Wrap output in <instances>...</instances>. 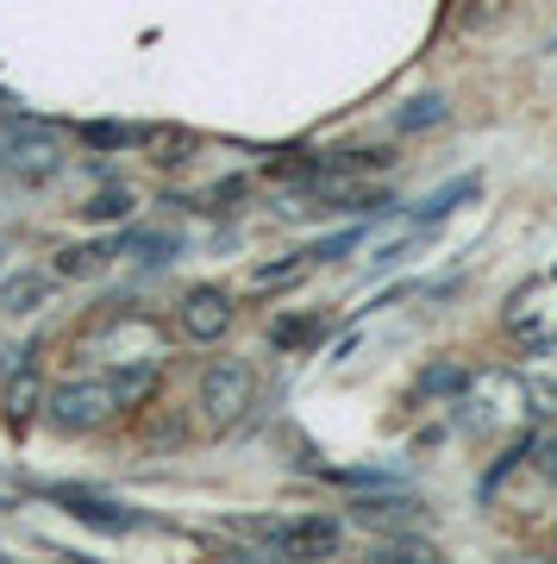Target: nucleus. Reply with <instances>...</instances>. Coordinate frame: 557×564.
Returning a JSON list of instances; mask_svg holds the SVG:
<instances>
[{"label": "nucleus", "instance_id": "nucleus-1", "mask_svg": "<svg viewBox=\"0 0 557 564\" xmlns=\"http://www.w3.org/2000/svg\"><path fill=\"white\" fill-rule=\"evenodd\" d=\"M151 389H157V364L125 358L120 370H107V377H81V383L51 389V395H44V414H51L57 433H95V426H107L120 408L144 402Z\"/></svg>", "mask_w": 557, "mask_h": 564}, {"label": "nucleus", "instance_id": "nucleus-2", "mask_svg": "<svg viewBox=\"0 0 557 564\" xmlns=\"http://www.w3.org/2000/svg\"><path fill=\"white\" fill-rule=\"evenodd\" d=\"M526 414H533V402H526L520 370H477V377H463V383H458V421L470 426L477 440H501V433H514Z\"/></svg>", "mask_w": 557, "mask_h": 564}, {"label": "nucleus", "instance_id": "nucleus-3", "mask_svg": "<svg viewBox=\"0 0 557 564\" xmlns=\"http://www.w3.org/2000/svg\"><path fill=\"white\" fill-rule=\"evenodd\" d=\"M63 170L57 132L39 120H0V176L20 182V188H39Z\"/></svg>", "mask_w": 557, "mask_h": 564}, {"label": "nucleus", "instance_id": "nucleus-4", "mask_svg": "<svg viewBox=\"0 0 557 564\" xmlns=\"http://www.w3.org/2000/svg\"><path fill=\"white\" fill-rule=\"evenodd\" d=\"M239 533L263 552H282V558H332L345 540L339 521L326 514H301V521H239Z\"/></svg>", "mask_w": 557, "mask_h": 564}, {"label": "nucleus", "instance_id": "nucleus-5", "mask_svg": "<svg viewBox=\"0 0 557 564\" xmlns=\"http://www.w3.org/2000/svg\"><path fill=\"white\" fill-rule=\"evenodd\" d=\"M501 326H507L520 345L557 339V270H545V276H533V282H520L514 302H507V314H501Z\"/></svg>", "mask_w": 557, "mask_h": 564}, {"label": "nucleus", "instance_id": "nucleus-6", "mask_svg": "<svg viewBox=\"0 0 557 564\" xmlns=\"http://www.w3.org/2000/svg\"><path fill=\"white\" fill-rule=\"evenodd\" d=\"M258 402V383H251V370L244 364H214L207 377H200V414L207 426H239Z\"/></svg>", "mask_w": 557, "mask_h": 564}, {"label": "nucleus", "instance_id": "nucleus-7", "mask_svg": "<svg viewBox=\"0 0 557 564\" xmlns=\"http://www.w3.org/2000/svg\"><path fill=\"white\" fill-rule=\"evenodd\" d=\"M226 326H232V295L226 289H188L182 295V339L214 345L226 339Z\"/></svg>", "mask_w": 557, "mask_h": 564}, {"label": "nucleus", "instance_id": "nucleus-8", "mask_svg": "<svg viewBox=\"0 0 557 564\" xmlns=\"http://www.w3.org/2000/svg\"><path fill=\"white\" fill-rule=\"evenodd\" d=\"M51 502L69 508V514H76L81 527H100V533H132V527H139V514H132V508L107 502V496H95V489H69V484H57V489H51Z\"/></svg>", "mask_w": 557, "mask_h": 564}, {"label": "nucleus", "instance_id": "nucleus-9", "mask_svg": "<svg viewBox=\"0 0 557 564\" xmlns=\"http://www.w3.org/2000/svg\"><path fill=\"white\" fill-rule=\"evenodd\" d=\"M520 383H526V402H533V414H557V339L526 345Z\"/></svg>", "mask_w": 557, "mask_h": 564}, {"label": "nucleus", "instance_id": "nucleus-10", "mask_svg": "<svg viewBox=\"0 0 557 564\" xmlns=\"http://www.w3.org/2000/svg\"><path fill=\"white\" fill-rule=\"evenodd\" d=\"M51 295H57V282L39 276V270L0 276V314H39V307H51Z\"/></svg>", "mask_w": 557, "mask_h": 564}, {"label": "nucleus", "instance_id": "nucleus-11", "mask_svg": "<svg viewBox=\"0 0 557 564\" xmlns=\"http://www.w3.org/2000/svg\"><path fill=\"white\" fill-rule=\"evenodd\" d=\"M81 139L95 144V151H139V144H157L163 132H157V126H120V120H95V126H81Z\"/></svg>", "mask_w": 557, "mask_h": 564}, {"label": "nucleus", "instance_id": "nucleus-12", "mask_svg": "<svg viewBox=\"0 0 557 564\" xmlns=\"http://www.w3.org/2000/svg\"><path fill=\"white\" fill-rule=\"evenodd\" d=\"M120 251H132V258L151 263V270H163V263H176L182 239H176V232H163V226H139V232H125V239H120Z\"/></svg>", "mask_w": 557, "mask_h": 564}, {"label": "nucleus", "instance_id": "nucleus-13", "mask_svg": "<svg viewBox=\"0 0 557 564\" xmlns=\"http://www.w3.org/2000/svg\"><path fill=\"white\" fill-rule=\"evenodd\" d=\"M470 195H477V176L445 182V188H433V195H426V202H419L414 214H407V226H419V232H426V226H438L445 214H451V207H458V202H470Z\"/></svg>", "mask_w": 557, "mask_h": 564}, {"label": "nucleus", "instance_id": "nucleus-14", "mask_svg": "<svg viewBox=\"0 0 557 564\" xmlns=\"http://www.w3.org/2000/svg\"><path fill=\"white\" fill-rule=\"evenodd\" d=\"M132 207H139V195H132V188H120V182H107V188H95V195L81 202V220L120 226V220H132Z\"/></svg>", "mask_w": 557, "mask_h": 564}, {"label": "nucleus", "instance_id": "nucleus-15", "mask_svg": "<svg viewBox=\"0 0 557 564\" xmlns=\"http://www.w3.org/2000/svg\"><path fill=\"white\" fill-rule=\"evenodd\" d=\"M120 258V239H95V245H69L57 258V276H95L107 263Z\"/></svg>", "mask_w": 557, "mask_h": 564}, {"label": "nucleus", "instance_id": "nucleus-16", "mask_svg": "<svg viewBox=\"0 0 557 564\" xmlns=\"http://www.w3.org/2000/svg\"><path fill=\"white\" fill-rule=\"evenodd\" d=\"M44 408V383H39V370H20L13 383H7V421L13 426H25L32 414Z\"/></svg>", "mask_w": 557, "mask_h": 564}, {"label": "nucleus", "instance_id": "nucleus-17", "mask_svg": "<svg viewBox=\"0 0 557 564\" xmlns=\"http://www.w3.org/2000/svg\"><path fill=\"white\" fill-rule=\"evenodd\" d=\"M401 132H433V126H445V95H414V101L395 113Z\"/></svg>", "mask_w": 557, "mask_h": 564}, {"label": "nucleus", "instance_id": "nucleus-18", "mask_svg": "<svg viewBox=\"0 0 557 564\" xmlns=\"http://www.w3.org/2000/svg\"><path fill=\"white\" fill-rule=\"evenodd\" d=\"M270 339H276L282 351H307V345L326 339V321H319V314H307V321H276L270 326Z\"/></svg>", "mask_w": 557, "mask_h": 564}, {"label": "nucleus", "instance_id": "nucleus-19", "mask_svg": "<svg viewBox=\"0 0 557 564\" xmlns=\"http://www.w3.org/2000/svg\"><path fill=\"white\" fill-rule=\"evenodd\" d=\"M314 270V258L307 251H295V258H282V263H263V270H251V289H282V282H301Z\"/></svg>", "mask_w": 557, "mask_h": 564}, {"label": "nucleus", "instance_id": "nucleus-20", "mask_svg": "<svg viewBox=\"0 0 557 564\" xmlns=\"http://www.w3.org/2000/svg\"><path fill=\"white\" fill-rule=\"evenodd\" d=\"M363 527H407L414 521V502H358Z\"/></svg>", "mask_w": 557, "mask_h": 564}, {"label": "nucleus", "instance_id": "nucleus-21", "mask_svg": "<svg viewBox=\"0 0 557 564\" xmlns=\"http://www.w3.org/2000/svg\"><path fill=\"white\" fill-rule=\"evenodd\" d=\"M545 470H551V477H557V445H545Z\"/></svg>", "mask_w": 557, "mask_h": 564}, {"label": "nucleus", "instance_id": "nucleus-22", "mask_svg": "<svg viewBox=\"0 0 557 564\" xmlns=\"http://www.w3.org/2000/svg\"><path fill=\"white\" fill-rule=\"evenodd\" d=\"M0 377H7V358H0Z\"/></svg>", "mask_w": 557, "mask_h": 564}]
</instances>
